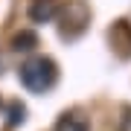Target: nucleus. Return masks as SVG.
Segmentation results:
<instances>
[{
    "label": "nucleus",
    "mask_w": 131,
    "mask_h": 131,
    "mask_svg": "<svg viewBox=\"0 0 131 131\" xmlns=\"http://www.w3.org/2000/svg\"><path fill=\"white\" fill-rule=\"evenodd\" d=\"M18 76H20V82H24L26 90H32V93H44V90H50L52 84H56L58 67H56V61L47 58V56H32V58H26L24 64H20Z\"/></svg>",
    "instance_id": "obj_1"
},
{
    "label": "nucleus",
    "mask_w": 131,
    "mask_h": 131,
    "mask_svg": "<svg viewBox=\"0 0 131 131\" xmlns=\"http://www.w3.org/2000/svg\"><path fill=\"white\" fill-rule=\"evenodd\" d=\"M56 18H58V26L64 35H76L90 24V12L82 0H67L61 9H56Z\"/></svg>",
    "instance_id": "obj_2"
},
{
    "label": "nucleus",
    "mask_w": 131,
    "mask_h": 131,
    "mask_svg": "<svg viewBox=\"0 0 131 131\" xmlns=\"http://www.w3.org/2000/svg\"><path fill=\"white\" fill-rule=\"evenodd\" d=\"M108 41H111V47L119 52V56H131V24L128 20H117V24L111 26V35H108Z\"/></svg>",
    "instance_id": "obj_3"
},
{
    "label": "nucleus",
    "mask_w": 131,
    "mask_h": 131,
    "mask_svg": "<svg viewBox=\"0 0 131 131\" xmlns=\"http://www.w3.org/2000/svg\"><path fill=\"white\" fill-rule=\"evenodd\" d=\"M56 131H90L88 114L79 111V108H70V111H64V114L56 119Z\"/></svg>",
    "instance_id": "obj_4"
},
{
    "label": "nucleus",
    "mask_w": 131,
    "mask_h": 131,
    "mask_svg": "<svg viewBox=\"0 0 131 131\" xmlns=\"http://www.w3.org/2000/svg\"><path fill=\"white\" fill-rule=\"evenodd\" d=\"M29 18H32L35 24L52 20V18H56V3H52V0H35V3L29 6Z\"/></svg>",
    "instance_id": "obj_5"
},
{
    "label": "nucleus",
    "mask_w": 131,
    "mask_h": 131,
    "mask_svg": "<svg viewBox=\"0 0 131 131\" xmlns=\"http://www.w3.org/2000/svg\"><path fill=\"white\" fill-rule=\"evenodd\" d=\"M12 47L15 50H35L38 47V35L35 32H18L12 38Z\"/></svg>",
    "instance_id": "obj_6"
},
{
    "label": "nucleus",
    "mask_w": 131,
    "mask_h": 131,
    "mask_svg": "<svg viewBox=\"0 0 131 131\" xmlns=\"http://www.w3.org/2000/svg\"><path fill=\"white\" fill-rule=\"evenodd\" d=\"M26 117V111H24V105L20 102H9V111H6V125L15 128V125H20V119Z\"/></svg>",
    "instance_id": "obj_7"
}]
</instances>
